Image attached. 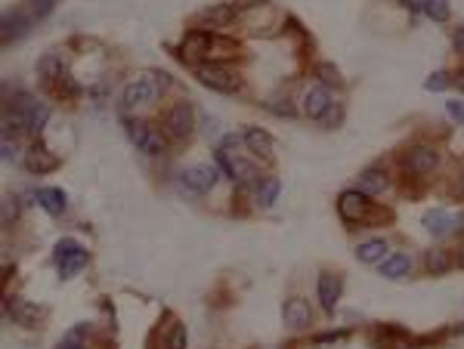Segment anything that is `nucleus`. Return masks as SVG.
<instances>
[{"instance_id": "nucleus-16", "label": "nucleus", "mask_w": 464, "mask_h": 349, "mask_svg": "<svg viewBox=\"0 0 464 349\" xmlns=\"http://www.w3.org/2000/svg\"><path fill=\"white\" fill-rule=\"evenodd\" d=\"M408 269H412V260H408L405 253H393V257H387L380 263V275L384 278H403V275H408Z\"/></svg>"}, {"instance_id": "nucleus-24", "label": "nucleus", "mask_w": 464, "mask_h": 349, "mask_svg": "<svg viewBox=\"0 0 464 349\" xmlns=\"http://www.w3.org/2000/svg\"><path fill=\"white\" fill-rule=\"evenodd\" d=\"M424 16L433 22H445L449 19V0H424Z\"/></svg>"}, {"instance_id": "nucleus-37", "label": "nucleus", "mask_w": 464, "mask_h": 349, "mask_svg": "<svg viewBox=\"0 0 464 349\" xmlns=\"http://www.w3.org/2000/svg\"><path fill=\"white\" fill-rule=\"evenodd\" d=\"M260 4H266V0H236V4H232V9H236V13H241V9H254Z\"/></svg>"}, {"instance_id": "nucleus-30", "label": "nucleus", "mask_w": 464, "mask_h": 349, "mask_svg": "<svg viewBox=\"0 0 464 349\" xmlns=\"http://www.w3.org/2000/svg\"><path fill=\"white\" fill-rule=\"evenodd\" d=\"M186 325H173V331H171V337H167V349H186Z\"/></svg>"}, {"instance_id": "nucleus-2", "label": "nucleus", "mask_w": 464, "mask_h": 349, "mask_svg": "<svg viewBox=\"0 0 464 349\" xmlns=\"http://www.w3.org/2000/svg\"><path fill=\"white\" fill-rule=\"evenodd\" d=\"M127 136H130V143H133L139 152H146V155H161L164 152V136H161V130L152 127V124H146V121H130L127 124Z\"/></svg>"}, {"instance_id": "nucleus-9", "label": "nucleus", "mask_w": 464, "mask_h": 349, "mask_svg": "<svg viewBox=\"0 0 464 349\" xmlns=\"http://www.w3.org/2000/svg\"><path fill=\"white\" fill-rule=\"evenodd\" d=\"M158 96L152 78H143V81H133L124 87V106L127 108H136V106H146V102H152Z\"/></svg>"}, {"instance_id": "nucleus-11", "label": "nucleus", "mask_w": 464, "mask_h": 349, "mask_svg": "<svg viewBox=\"0 0 464 349\" xmlns=\"http://www.w3.org/2000/svg\"><path fill=\"white\" fill-rule=\"evenodd\" d=\"M408 171L412 173H418V176H424V173H430L433 167H436V152L430 146H418V148H412L408 152Z\"/></svg>"}, {"instance_id": "nucleus-28", "label": "nucleus", "mask_w": 464, "mask_h": 349, "mask_svg": "<svg viewBox=\"0 0 464 349\" xmlns=\"http://www.w3.org/2000/svg\"><path fill=\"white\" fill-rule=\"evenodd\" d=\"M257 176V171L245 161H232V179H238V183H251V179Z\"/></svg>"}, {"instance_id": "nucleus-26", "label": "nucleus", "mask_w": 464, "mask_h": 349, "mask_svg": "<svg viewBox=\"0 0 464 349\" xmlns=\"http://www.w3.org/2000/svg\"><path fill=\"white\" fill-rule=\"evenodd\" d=\"M316 78H319L325 87H338V84H341L338 69H334V65H328V62H319V65H316Z\"/></svg>"}, {"instance_id": "nucleus-41", "label": "nucleus", "mask_w": 464, "mask_h": 349, "mask_svg": "<svg viewBox=\"0 0 464 349\" xmlns=\"http://www.w3.org/2000/svg\"><path fill=\"white\" fill-rule=\"evenodd\" d=\"M13 152H16V146H9V139H4V161H9Z\"/></svg>"}, {"instance_id": "nucleus-19", "label": "nucleus", "mask_w": 464, "mask_h": 349, "mask_svg": "<svg viewBox=\"0 0 464 349\" xmlns=\"http://www.w3.org/2000/svg\"><path fill=\"white\" fill-rule=\"evenodd\" d=\"M6 309L13 313V318H16L19 325H31L34 318H37V309H34L31 303H25L22 297H9V300H6Z\"/></svg>"}, {"instance_id": "nucleus-27", "label": "nucleus", "mask_w": 464, "mask_h": 349, "mask_svg": "<svg viewBox=\"0 0 464 349\" xmlns=\"http://www.w3.org/2000/svg\"><path fill=\"white\" fill-rule=\"evenodd\" d=\"M59 349H87V343H84V328H74V331L65 334Z\"/></svg>"}, {"instance_id": "nucleus-18", "label": "nucleus", "mask_w": 464, "mask_h": 349, "mask_svg": "<svg viewBox=\"0 0 464 349\" xmlns=\"http://www.w3.org/2000/svg\"><path fill=\"white\" fill-rule=\"evenodd\" d=\"M245 143H248V148L254 155H263V158L273 155V139H269V133H263V130H257V127H251L245 133Z\"/></svg>"}, {"instance_id": "nucleus-44", "label": "nucleus", "mask_w": 464, "mask_h": 349, "mask_svg": "<svg viewBox=\"0 0 464 349\" xmlns=\"http://www.w3.org/2000/svg\"><path fill=\"white\" fill-rule=\"evenodd\" d=\"M455 334H464V322H461V325H455Z\"/></svg>"}, {"instance_id": "nucleus-7", "label": "nucleus", "mask_w": 464, "mask_h": 349, "mask_svg": "<svg viewBox=\"0 0 464 349\" xmlns=\"http://www.w3.org/2000/svg\"><path fill=\"white\" fill-rule=\"evenodd\" d=\"M338 211L347 223H359L362 216L368 213V195H362L359 188H353V192H343L341 201H338Z\"/></svg>"}, {"instance_id": "nucleus-32", "label": "nucleus", "mask_w": 464, "mask_h": 349, "mask_svg": "<svg viewBox=\"0 0 464 349\" xmlns=\"http://www.w3.org/2000/svg\"><path fill=\"white\" fill-rule=\"evenodd\" d=\"M445 84H449V74H443V71H436V74H430V78L424 81V87L427 90H443Z\"/></svg>"}, {"instance_id": "nucleus-39", "label": "nucleus", "mask_w": 464, "mask_h": 349, "mask_svg": "<svg viewBox=\"0 0 464 349\" xmlns=\"http://www.w3.org/2000/svg\"><path fill=\"white\" fill-rule=\"evenodd\" d=\"M241 143V136L238 133H229L226 139H223V148H229V146H238Z\"/></svg>"}, {"instance_id": "nucleus-34", "label": "nucleus", "mask_w": 464, "mask_h": 349, "mask_svg": "<svg viewBox=\"0 0 464 349\" xmlns=\"http://www.w3.org/2000/svg\"><path fill=\"white\" fill-rule=\"evenodd\" d=\"M16 213H19L16 198H4V223L6 226H9V220H16Z\"/></svg>"}, {"instance_id": "nucleus-1", "label": "nucleus", "mask_w": 464, "mask_h": 349, "mask_svg": "<svg viewBox=\"0 0 464 349\" xmlns=\"http://www.w3.org/2000/svg\"><path fill=\"white\" fill-rule=\"evenodd\" d=\"M56 266H59V275L62 278H71L87 266V251L81 248L74 238H62L56 244Z\"/></svg>"}, {"instance_id": "nucleus-10", "label": "nucleus", "mask_w": 464, "mask_h": 349, "mask_svg": "<svg viewBox=\"0 0 464 349\" xmlns=\"http://www.w3.org/2000/svg\"><path fill=\"white\" fill-rule=\"evenodd\" d=\"M282 318H285L288 328L301 331V328L310 325V303H306V300H301V297H291L285 303V309H282Z\"/></svg>"}, {"instance_id": "nucleus-3", "label": "nucleus", "mask_w": 464, "mask_h": 349, "mask_svg": "<svg viewBox=\"0 0 464 349\" xmlns=\"http://www.w3.org/2000/svg\"><path fill=\"white\" fill-rule=\"evenodd\" d=\"M195 78H198L204 87L211 90H220V93H232L238 90V78L232 74L229 69H223V65H213V62H204L195 69Z\"/></svg>"}, {"instance_id": "nucleus-15", "label": "nucleus", "mask_w": 464, "mask_h": 349, "mask_svg": "<svg viewBox=\"0 0 464 349\" xmlns=\"http://www.w3.org/2000/svg\"><path fill=\"white\" fill-rule=\"evenodd\" d=\"M211 44H213V37H211V34H204V31H192V34H186V41H183V53H186V59H192V56H208Z\"/></svg>"}, {"instance_id": "nucleus-20", "label": "nucleus", "mask_w": 464, "mask_h": 349, "mask_svg": "<svg viewBox=\"0 0 464 349\" xmlns=\"http://www.w3.org/2000/svg\"><path fill=\"white\" fill-rule=\"evenodd\" d=\"M384 186H387V176L380 171H365L356 183V188L362 195H378V192H384Z\"/></svg>"}, {"instance_id": "nucleus-33", "label": "nucleus", "mask_w": 464, "mask_h": 349, "mask_svg": "<svg viewBox=\"0 0 464 349\" xmlns=\"http://www.w3.org/2000/svg\"><path fill=\"white\" fill-rule=\"evenodd\" d=\"M266 108L269 111H276V115H285V118H294V106H282V99H273V102H266Z\"/></svg>"}, {"instance_id": "nucleus-17", "label": "nucleus", "mask_w": 464, "mask_h": 349, "mask_svg": "<svg viewBox=\"0 0 464 349\" xmlns=\"http://www.w3.org/2000/svg\"><path fill=\"white\" fill-rule=\"evenodd\" d=\"M46 118H50V106H46V102H31V108H28V118H25V130L37 136L44 130Z\"/></svg>"}, {"instance_id": "nucleus-21", "label": "nucleus", "mask_w": 464, "mask_h": 349, "mask_svg": "<svg viewBox=\"0 0 464 349\" xmlns=\"http://www.w3.org/2000/svg\"><path fill=\"white\" fill-rule=\"evenodd\" d=\"M28 22H31V16H25V13H6L4 16V41H9V37H22Z\"/></svg>"}, {"instance_id": "nucleus-22", "label": "nucleus", "mask_w": 464, "mask_h": 349, "mask_svg": "<svg viewBox=\"0 0 464 349\" xmlns=\"http://www.w3.org/2000/svg\"><path fill=\"white\" fill-rule=\"evenodd\" d=\"M384 253H387V244L380 241V238L362 241L359 248H356V257H359L362 263H378V260H384Z\"/></svg>"}, {"instance_id": "nucleus-35", "label": "nucleus", "mask_w": 464, "mask_h": 349, "mask_svg": "<svg viewBox=\"0 0 464 349\" xmlns=\"http://www.w3.org/2000/svg\"><path fill=\"white\" fill-rule=\"evenodd\" d=\"M445 111H449V115H452L455 121H461V124H464V106H461V102H458V99H452V102H445Z\"/></svg>"}, {"instance_id": "nucleus-29", "label": "nucleus", "mask_w": 464, "mask_h": 349, "mask_svg": "<svg viewBox=\"0 0 464 349\" xmlns=\"http://www.w3.org/2000/svg\"><path fill=\"white\" fill-rule=\"evenodd\" d=\"M236 16V9L232 6H211V9H204V19H211V22H229V19Z\"/></svg>"}, {"instance_id": "nucleus-43", "label": "nucleus", "mask_w": 464, "mask_h": 349, "mask_svg": "<svg viewBox=\"0 0 464 349\" xmlns=\"http://www.w3.org/2000/svg\"><path fill=\"white\" fill-rule=\"evenodd\" d=\"M455 263H458V266L464 269V244H461V248H458V257H455Z\"/></svg>"}, {"instance_id": "nucleus-38", "label": "nucleus", "mask_w": 464, "mask_h": 349, "mask_svg": "<svg viewBox=\"0 0 464 349\" xmlns=\"http://www.w3.org/2000/svg\"><path fill=\"white\" fill-rule=\"evenodd\" d=\"M322 121H325L328 127H331V124H338V121H341V108H334V102H331V108L322 115Z\"/></svg>"}, {"instance_id": "nucleus-40", "label": "nucleus", "mask_w": 464, "mask_h": 349, "mask_svg": "<svg viewBox=\"0 0 464 349\" xmlns=\"http://www.w3.org/2000/svg\"><path fill=\"white\" fill-rule=\"evenodd\" d=\"M455 50L464 53V28H458V34H455Z\"/></svg>"}, {"instance_id": "nucleus-12", "label": "nucleus", "mask_w": 464, "mask_h": 349, "mask_svg": "<svg viewBox=\"0 0 464 349\" xmlns=\"http://www.w3.org/2000/svg\"><path fill=\"white\" fill-rule=\"evenodd\" d=\"M338 297H341V278L331 275V272L319 275V300H322L325 313H334V306H338Z\"/></svg>"}, {"instance_id": "nucleus-4", "label": "nucleus", "mask_w": 464, "mask_h": 349, "mask_svg": "<svg viewBox=\"0 0 464 349\" xmlns=\"http://www.w3.org/2000/svg\"><path fill=\"white\" fill-rule=\"evenodd\" d=\"M180 183L189 188V192L204 195V192H211V188L217 186V171H213L211 164H195V167H189V171L180 173Z\"/></svg>"}, {"instance_id": "nucleus-8", "label": "nucleus", "mask_w": 464, "mask_h": 349, "mask_svg": "<svg viewBox=\"0 0 464 349\" xmlns=\"http://www.w3.org/2000/svg\"><path fill=\"white\" fill-rule=\"evenodd\" d=\"M328 108H331L328 90H325V87H306V93H303V115H306V118L322 121V115H325Z\"/></svg>"}, {"instance_id": "nucleus-14", "label": "nucleus", "mask_w": 464, "mask_h": 349, "mask_svg": "<svg viewBox=\"0 0 464 349\" xmlns=\"http://www.w3.org/2000/svg\"><path fill=\"white\" fill-rule=\"evenodd\" d=\"M424 226H427V232H433L436 238H440V235H445L449 229H458V220L445 211H430L424 216Z\"/></svg>"}, {"instance_id": "nucleus-5", "label": "nucleus", "mask_w": 464, "mask_h": 349, "mask_svg": "<svg viewBox=\"0 0 464 349\" xmlns=\"http://www.w3.org/2000/svg\"><path fill=\"white\" fill-rule=\"evenodd\" d=\"M192 127H195V108H192V102H176V106L167 111V130H171L173 136H189L192 133Z\"/></svg>"}, {"instance_id": "nucleus-25", "label": "nucleus", "mask_w": 464, "mask_h": 349, "mask_svg": "<svg viewBox=\"0 0 464 349\" xmlns=\"http://www.w3.org/2000/svg\"><path fill=\"white\" fill-rule=\"evenodd\" d=\"M427 269L433 272V275H443L445 269H449V257H445V251H427Z\"/></svg>"}, {"instance_id": "nucleus-31", "label": "nucleus", "mask_w": 464, "mask_h": 349, "mask_svg": "<svg viewBox=\"0 0 464 349\" xmlns=\"http://www.w3.org/2000/svg\"><path fill=\"white\" fill-rule=\"evenodd\" d=\"M50 9H53V0H31V9H28V16H31V19H44Z\"/></svg>"}, {"instance_id": "nucleus-36", "label": "nucleus", "mask_w": 464, "mask_h": 349, "mask_svg": "<svg viewBox=\"0 0 464 349\" xmlns=\"http://www.w3.org/2000/svg\"><path fill=\"white\" fill-rule=\"evenodd\" d=\"M152 84H155V90L161 93V90H167V87H171V78H167L164 71H155V74H152Z\"/></svg>"}, {"instance_id": "nucleus-45", "label": "nucleus", "mask_w": 464, "mask_h": 349, "mask_svg": "<svg viewBox=\"0 0 464 349\" xmlns=\"http://www.w3.org/2000/svg\"><path fill=\"white\" fill-rule=\"evenodd\" d=\"M461 188H464V176H461Z\"/></svg>"}, {"instance_id": "nucleus-23", "label": "nucleus", "mask_w": 464, "mask_h": 349, "mask_svg": "<svg viewBox=\"0 0 464 349\" xmlns=\"http://www.w3.org/2000/svg\"><path fill=\"white\" fill-rule=\"evenodd\" d=\"M278 188H282V183H278L276 176L263 179V183H260V188H257V201H260V207H273L276 195H278Z\"/></svg>"}, {"instance_id": "nucleus-42", "label": "nucleus", "mask_w": 464, "mask_h": 349, "mask_svg": "<svg viewBox=\"0 0 464 349\" xmlns=\"http://www.w3.org/2000/svg\"><path fill=\"white\" fill-rule=\"evenodd\" d=\"M452 84H455V87H458V90L464 93V71H458V74H455V78H452Z\"/></svg>"}, {"instance_id": "nucleus-6", "label": "nucleus", "mask_w": 464, "mask_h": 349, "mask_svg": "<svg viewBox=\"0 0 464 349\" xmlns=\"http://www.w3.org/2000/svg\"><path fill=\"white\" fill-rule=\"evenodd\" d=\"M56 167H59V158H56L50 148H44L41 143L31 146V148L25 152V171H28V173H37V176H41V173L56 171Z\"/></svg>"}, {"instance_id": "nucleus-13", "label": "nucleus", "mask_w": 464, "mask_h": 349, "mask_svg": "<svg viewBox=\"0 0 464 349\" xmlns=\"http://www.w3.org/2000/svg\"><path fill=\"white\" fill-rule=\"evenodd\" d=\"M37 204H41L46 213L59 216L65 211V204H69V198H65L62 188H37Z\"/></svg>"}]
</instances>
